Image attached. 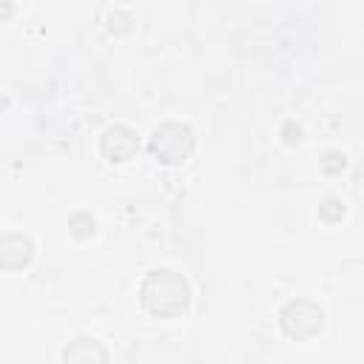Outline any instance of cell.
<instances>
[{
  "mask_svg": "<svg viewBox=\"0 0 364 364\" xmlns=\"http://www.w3.org/2000/svg\"><path fill=\"white\" fill-rule=\"evenodd\" d=\"M31 256H34V245L26 233H14V230L3 233V239H0V264H3V270H20L31 262Z\"/></svg>",
  "mask_w": 364,
  "mask_h": 364,
  "instance_id": "5b68a950",
  "label": "cell"
},
{
  "mask_svg": "<svg viewBox=\"0 0 364 364\" xmlns=\"http://www.w3.org/2000/svg\"><path fill=\"white\" fill-rule=\"evenodd\" d=\"M148 148L162 165H182L196 148V134L185 122H162L154 128Z\"/></svg>",
  "mask_w": 364,
  "mask_h": 364,
  "instance_id": "7a4b0ae2",
  "label": "cell"
},
{
  "mask_svg": "<svg viewBox=\"0 0 364 364\" xmlns=\"http://www.w3.org/2000/svg\"><path fill=\"white\" fill-rule=\"evenodd\" d=\"M136 148H139L136 131L128 128V125H122V122L105 128L102 136H100V154L108 162H128V159H134Z\"/></svg>",
  "mask_w": 364,
  "mask_h": 364,
  "instance_id": "277c9868",
  "label": "cell"
},
{
  "mask_svg": "<svg viewBox=\"0 0 364 364\" xmlns=\"http://www.w3.org/2000/svg\"><path fill=\"white\" fill-rule=\"evenodd\" d=\"M347 168V156L341 151H324L321 156V171L324 173H341Z\"/></svg>",
  "mask_w": 364,
  "mask_h": 364,
  "instance_id": "ba28073f",
  "label": "cell"
},
{
  "mask_svg": "<svg viewBox=\"0 0 364 364\" xmlns=\"http://www.w3.org/2000/svg\"><path fill=\"white\" fill-rule=\"evenodd\" d=\"M139 301L156 318H176L191 304V284L182 273L159 267L139 282Z\"/></svg>",
  "mask_w": 364,
  "mask_h": 364,
  "instance_id": "6da1fadb",
  "label": "cell"
},
{
  "mask_svg": "<svg viewBox=\"0 0 364 364\" xmlns=\"http://www.w3.org/2000/svg\"><path fill=\"white\" fill-rule=\"evenodd\" d=\"M60 358L63 361H82V364H88V361H108V350L97 338H74L63 350Z\"/></svg>",
  "mask_w": 364,
  "mask_h": 364,
  "instance_id": "8992f818",
  "label": "cell"
},
{
  "mask_svg": "<svg viewBox=\"0 0 364 364\" xmlns=\"http://www.w3.org/2000/svg\"><path fill=\"white\" fill-rule=\"evenodd\" d=\"M279 324L284 330L287 338H296V341H307L313 336L321 333L324 327V310L310 301V299H293L282 307L279 313Z\"/></svg>",
  "mask_w": 364,
  "mask_h": 364,
  "instance_id": "3957f363",
  "label": "cell"
},
{
  "mask_svg": "<svg viewBox=\"0 0 364 364\" xmlns=\"http://www.w3.org/2000/svg\"><path fill=\"white\" fill-rule=\"evenodd\" d=\"M318 213L324 222H338L344 216V202L338 196H327L321 205H318Z\"/></svg>",
  "mask_w": 364,
  "mask_h": 364,
  "instance_id": "52a82bcc",
  "label": "cell"
}]
</instances>
